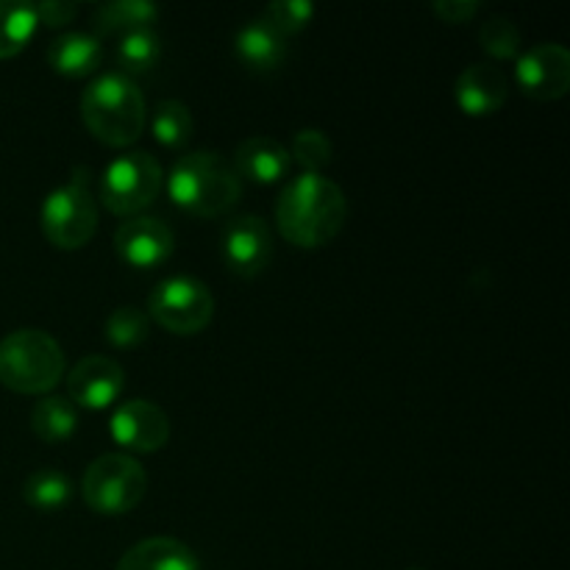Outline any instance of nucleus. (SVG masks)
<instances>
[{"label":"nucleus","mask_w":570,"mask_h":570,"mask_svg":"<svg viewBox=\"0 0 570 570\" xmlns=\"http://www.w3.org/2000/svg\"><path fill=\"white\" fill-rule=\"evenodd\" d=\"M348 217L343 189L323 173H301L284 184L276 204V223L282 237L295 248H321L332 243Z\"/></svg>","instance_id":"1"},{"label":"nucleus","mask_w":570,"mask_h":570,"mask_svg":"<svg viewBox=\"0 0 570 570\" xmlns=\"http://www.w3.org/2000/svg\"><path fill=\"white\" fill-rule=\"evenodd\" d=\"M167 195L178 209L195 217L226 215L243 195V181L232 161L212 150L178 156L167 178Z\"/></svg>","instance_id":"2"},{"label":"nucleus","mask_w":570,"mask_h":570,"mask_svg":"<svg viewBox=\"0 0 570 570\" xmlns=\"http://www.w3.org/2000/svg\"><path fill=\"white\" fill-rule=\"evenodd\" d=\"M81 120L98 142L126 148L142 137L148 109L131 78L122 72H104L83 89Z\"/></svg>","instance_id":"3"},{"label":"nucleus","mask_w":570,"mask_h":570,"mask_svg":"<svg viewBox=\"0 0 570 570\" xmlns=\"http://www.w3.org/2000/svg\"><path fill=\"white\" fill-rule=\"evenodd\" d=\"M65 376V351L48 332L20 328L0 340V384L22 395L50 393Z\"/></svg>","instance_id":"4"},{"label":"nucleus","mask_w":570,"mask_h":570,"mask_svg":"<svg viewBox=\"0 0 570 570\" xmlns=\"http://www.w3.org/2000/svg\"><path fill=\"white\" fill-rule=\"evenodd\" d=\"M39 220L48 243L61 250H78L92 239L98 228V204L89 189L87 167H76L70 181L45 198Z\"/></svg>","instance_id":"5"},{"label":"nucleus","mask_w":570,"mask_h":570,"mask_svg":"<svg viewBox=\"0 0 570 570\" xmlns=\"http://www.w3.org/2000/svg\"><path fill=\"white\" fill-rule=\"evenodd\" d=\"M148 490V473L134 456L104 454L87 468L81 495L98 515H126L137 510Z\"/></svg>","instance_id":"6"},{"label":"nucleus","mask_w":570,"mask_h":570,"mask_svg":"<svg viewBox=\"0 0 570 570\" xmlns=\"http://www.w3.org/2000/svg\"><path fill=\"white\" fill-rule=\"evenodd\" d=\"M165 173L145 150H131L111 161L100 176V200L111 215L137 217L161 193Z\"/></svg>","instance_id":"7"},{"label":"nucleus","mask_w":570,"mask_h":570,"mask_svg":"<svg viewBox=\"0 0 570 570\" xmlns=\"http://www.w3.org/2000/svg\"><path fill=\"white\" fill-rule=\"evenodd\" d=\"M215 315V298L200 278L170 276L154 287L148 298V317L173 334L204 332Z\"/></svg>","instance_id":"8"},{"label":"nucleus","mask_w":570,"mask_h":570,"mask_svg":"<svg viewBox=\"0 0 570 570\" xmlns=\"http://www.w3.org/2000/svg\"><path fill=\"white\" fill-rule=\"evenodd\" d=\"M515 78L534 100H560L570 87V53L560 42H540L518 56Z\"/></svg>","instance_id":"9"},{"label":"nucleus","mask_w":570,"mask_h":570,"mask_svg":"<svg viewBox=\"0 0 570 570\" xmlns=\"http://www.w3.org/2000/svg\"><path fill=\"white\" fill-rule=\"evenodd\" d=\"M173 248H176V234L159 217H128L115 234L117 256L137 271L165 265L173 256Z\"/></svg>","instance_id":"10"},{"label":"nucleus","mask_w":570,"mask_h":570,"mask_svg":"<svg viewBox=\"0 0 570 570\" xmlns=\"http://www.w3.org/2000/svg\"><path fill=\"white\" fill-rule=\"evenodd\" d=\"M273 256V237L265 220L256 215H237L223 232V259L228 271L243 278L265 273Z\"/></svg>","instance_id":"11"},{"label":"nucleus","mask_w":570,"mask_h":570,"mask_svg":"<svg viewBox=\"0 0 570 570\" xmlns=\"http://www.w3.org/2000/svg\"><path fill=\"white\" fill-rule=\"evenodd\" d=\"M111 438L126 451L154 454L170 440V421L156 404L134 399L117 406V412L111 415Z\"/></svg>","instance_id":"12"},{"label":"nucleus","mask_w":570,"mask_h":570,"mask_svg":"<svg viewBox=\"0 0 570 570\" xmlns=\"http://www.w3.org/2000/svg\"><path fill=\"white\" fill-rule=\"evenodd\" d=\"M126 384V373L109 356H87L72 367L70 379H67V393H70L72 404L83 406V410H106L115 404Z\"/></svg>","instance_id":"13"},{"label":"nucleus","mask_w":570,"mask_h":570,"mask_svg":"<svg viewBox=\"0 0 570 570\" xmlns=\"http://www.w3.org/2000/svg\"><path fill=\"white\" fill-rule=\"evenodd\" d=\"M507 76L490 61L465 67L456 78V104L465 115L488 117L507 104Z\"/></svg>","instance_id":"14"},{"label":"nucleus","mask_w":570,"mask_h":570,"mask_svg":"<svg viewBox=\"0 0 570 570\" xmlns=\"http://www.w3.org/2000/svg\"><path fill=\"white\" fill-rule=\"evenodd\" d=\"M234 53L250 72H271L287 59V37L267 17H256L237 31Z\"/></svg>","instance_id":"15"},{"label":"nucleus","mask_w":570,"mask_h":570,"mask_svg":"<svg viewBox=\"0 0 570 570\" xmlns=\"http://www.w3.org/2000/svg\"><path fill=\"white\" fill-rule=\"evenodd\" d=\"M289 150L273 137H248L239 142L234 154V170L239 181L254 184H276L289 173Z\"/></svg>","instance_id":"16"},{"label":"nucleus","mask_w":570,"mask_h":570,"mask_svg":"<svg viewBox=\"0 0 570 570\" xmlns=\"http://www.w3.org/2000/svg\"><path fill=\"white\" fill-rule=\"evenodd\" d=\"M100 61H104V45L92 33H61L48 48V65L67 78L92 76Z\"/></svg>","instance_id":"17"},{"label":"nucleus","mask_w":570,"mask_h":570,"mask_svg":"<svg viewBox=\"0 0 570 570\" xmlns=\"http://www.w3.org/2000/svg\"><path fill=\"white\" fill-rule=\"evenodd\" d=\"M117 570H198V560L184 543L173 538H150L128 549Z\"/></svg>","instance_id":"18"},{"label":"nucleus","mask_w":570,"mask_h":570,"mask_svg":"<svg viewBox=\"0 0 570 570\" xmlns=\"http://www.w3.org/2000/svg\"><path fill=\"white\" fill-rule=\"evenodd\" d=\"M78 426V410L65 395H45L31 412V429L42 443H65Z\"/></svg>","instance_id":"19"},{"label":"nucleus","mask_w":570,"mask_h":570,"mask_svg":"<svg viewBox=\"0 0 570 570\" xmlns=\"http://www.w3.org/2000/svg\"><path fill=\"white\" fill-rule=\"evenodd\" d=\"M22 499L37 512H59L70 504L72 482L56 468H39L22 484Z\"/></svg>","instance_id":"20"},{"label":"nucleus","mask_w":570,"mask_h":570,"mask_svg":"<svg viewBox=\"0 0 570 570\" xmlns=\"http://www.w3.org/2000/svg\"><path fill=\"white\" fill-rule=\"evenodd\" d=\"M39 28L37 9L31 3L0 0V59H11L33 39Z\"/></svg>","instance_id":"21"},{"label":"nucleus","mask_w":570,"mask_h":570,"mask_svg":"<svg viewBox=\"0 0 570 570\" xmlns=\"http://www.w3.org/2000/svg\"><path fill=\"white\" fill-rule=\"evenodd\" d=\"M159 17V6L148 0H111L95 11V26L100 33H128L150 28Z\"/></svg>","instance_id":"22"},{"label":"nucleus","mask_w":570,"mask_h":570,"mask_svg":"<svg viewBox=\"0 0 570 570\" xmlns=\"http://www.w3.org/2000/svg\"><path fill=\"white\" fill-rule=\"evenodd\" d=\"M161 59V39L156 37L154 28H137L120 37L117 45V61L122 67V76L131 78L134 72H148L159 65Z\"/></svg>","instance_id":"23"},{"label":"nucleus","mask_w":570,"mask_h":570,"mask_svg":"<svg viewBox=\"0 0 570 570\" xmlns=\"http://www.w3.org/2000/svg\"><path fill=\"white\" fill-rule=\"evenodd\" d=\"M193 111L181 104V100H161L156 104L154 115H150V131H154L156 142L165 148H181L193 137Z\"/></svg>","instance_id":"24"},{"label":"nucleus","mask_w":570,"mask_h":570,"mask_svg":"<svg viewBox=\"0 0 570 570\" xmlns=\"http://www.w3.org/2000/svg\"><path fill=\"white\" fill-rule=\"evenodd\" d=\"M104 334L115 348H137L148 340L150 317L137 306H117L104 323Z\"/></svg>","instance_id":"25"},{"label":"nucleus","mask_w":570,"mask_h":570,"mask_svg":"<svg viewBox=\"0 0 570 570\" xmlns=\"http://www.w3.org/2000/svg\"><path fill=\"white\" fill-rule=\"evenodd\" d=\"M479 42L493 59H515L521 53V31L510 17H490L479 28Z\"/></svg>","instance_id":"26"},{"label":"nucleus","mask_w":570,"mask_h":570,"mask_svg":"<svg viewBox=\"0 0 570 570\" xmlns=\"http://www.w3.org/2000/svg\"><path fill=\"white\" fill-rule=\"evenodd\" d=\"M295 156L304 173H321L332 161V139L321 128H301L293 139L289 159Z\"/></svg>","instance_id":"27"},{"label":"nucleus","mask_w":570,"mask_h":570,"mask_svg":"<svg viewBox=\"0 0 570 570\" xmlns=\"http://www.w3.org/2000/svg\"><path fill=\"white\" fill-rule=\"evenodd\" d=\"M262 17H267L284 37H289L309 26L315 17V6L309 0H273Z\"/></svg>","instance_id":"28"},{"label":"nucleus","mask_w":570,"mask_h":570,"mask_svg":"<svg viewBox=\"0 0 570 570\" xmlns=\"http://www.w3.org/2000/svg\"><path fill=\"white\" fill-rule=\"evenodd\" d=\"M432 11L440 20L449 22V26H460V22H468L476 17L479 3H473V0H438L432 6Z\"/></svg>","instance_id":"29"},{"label":"nucleus","mask_w":570,"mask_h":570,"mask_svg":"<svg viewBox=\"0 0 570 570\" xmlns=\"http://www.w3.org/2000/svg\"><path fill=\"white\" fill-rule=\"evenodd\" d=\"M33 9H37L39 22H45L50 28H59L67 26L76 17L78 6L70 3V0H45V3H37Z\"/></svg>","instance_id":"30"},{"label":"nucleus","mask_w":570,"mask_h":570,"mask_svg":"<svg viewBox=\"0 0 570 570\" xmlns=\"http://www.w3.org/2000/svg\"><path fill=\"white\" fill-rule=\"evenodd\" d=\"M410 570H423V568H410Z\"/></svg>","instance_id":"31"}]
</instances>
